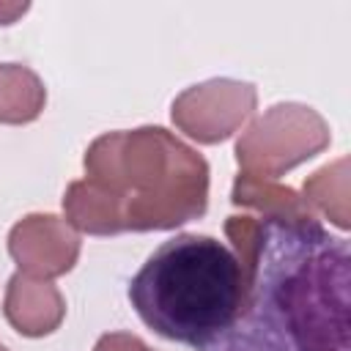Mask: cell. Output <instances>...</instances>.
<instances>
[{"label":"cell","mask_w":351,"mask_h":351,"mask_svg":"<svg viewBox=\"0 0 351 351\" xmlns=\"http://www.w3.org/2000/svg\"><path fill=\"white\" fill-rule=\"evenodd\" d=\"M225 233L230 236V241L236 247V261L244 271V280L252 288L255 274H258V255L263 247V225L255 222L252 217H228Z\"/></svg>","instance_id":"8fae6325"},{"label":"cell","mask_w":351,"mask_h":351,"mask_svg":"<svg viewBox=\"0 0 351 351\" xmlns=\"http://www.w3.org/2000/svg\"><path fill=\"white\" fill-rule=\"evenodd\" d=\"M250 293L236 255L200 233L165 241L129 282V302L140 321L186 346H206L230 329Z\"/></svg>","instance_id":"7a4b0ae2"},{"label":"cell","mask_w":351,"mask_h":351,"mask_svg":"<svg viewBox=\"0 0 351 351\" xmlns=\"http://www.w3.org/2000/svg\"><path fill=\"white\" fill-rule=\"evenodd\" d=\"M230 200L236 206H247V208H258L263 211V217L280 222L282 228L310 239H324V230L315 219V214L310 211V206L304 203V197H299L291 186H280L271 178H255L247 173H239L233 181V192Z\"/></svg>","instance_id":"ba28073f"},{"label":"cell","mask_w":351,"mask_h":351,"mask_svg":"<svg viewBox=\"0 0 351 351\" xmlns=\"http://www.w3.org/2000/svg\"><path fill=\"white\" fill-rule=\"evenodd\" d=\"M332 140L329 123L307 104L282 101L255 118L236 140V162L241 173L255 178H277L321 154Z\"/></svg>","instance_id":"277c9868"},{"label":"cell","mask_w":351,"mask_h":351,"mask_svg":"<svg viewBox=\"0 0 351 351\" xmlns=\"http://www.w3.org/2000/svg\"><path fill=\"white\" fill-rule=\"evenodd\" d=\"M85 178L63 195L66 222L90 236L173 230L206 214L208 165L162 126L121 129L85 151Z\"/></svg>","instance_id":"6da1fadb"},{"label":"cell","mask_w":351,"mask_h":351,"mask_svg":"<svg viewBox=\"0 0 351 351\" xmlns=\"http://www.w3.org/2000/svg\"><path fill=\"white\" fill-rule=\"evenodd\" d=\"M80 233L55 214H27L8 233V252L22 274L52 280L74 269Z\"/></svg>","instance_id":"8992f818"},{"label":"cell","mask_w":351,"mask_h":351,"mask_svg":"<svg viewBox=\"0 0 351 351\" xmlns=\"http://www.w3.org/2000/svg\"><path fill=\"white\" fill-rule=\"evenodd\" d=\"M27 8H30L27 3H0V25L16 22V16H22Z\"/></svg>","instance_id":"4fadbf2b"},{"label":"cell","mask_w":351,"mask_h":351,"mask_svg":"<svg viewBox=\"0 0 351 351\" xmlns=\"http://www.w3.org/2000/svg\"><path fill=\"white\" fill-rule=\"evenodd\" d=\"M5 321L25 337L52 335L66 318V299L49 280L16 271L8 280L3 299Z\"/></svg>","instance_id":"52a82bcc"},{"label":"cell","mask_w":351,"mask_h":351,"mask_svg":"<svg viewBox=\"0 0 351 351\" xmlns=\"http://www.w3.org/2000/svg\"><path fill=\"white\" fill-rule=\"evenodd\" d=\"M255 104L258 90L252 82L214 77L178 93L173 99L170 118L186 137L214 145L233 137L255 112Z\"/></svg>","instance_id":"5b68a950"},{"label":"cell","mask_w":351,"mask_h":351,"mask_svg":"<svg viewBox=\"0 0 351 351\" xmlns=\"http://www.w3.org/2000/svg\"><path fill=\"white\" fill-rule=\"evenodd\" d=\"M0 351H8V348H5V346H3V343H0Z\"/></svg>","instance_id":"5bb4252c"},{"label":"cell","mask_w":351,"mask_h":351,"mask_svg":"<svg viewBox=\"0 0 351 351\" xmlns=\"http://www.w3.org/2000/svg\"><path fill=\"white\" fill-rule=\"evenodd\" d=\"M304 203L318 208L335 228L348 230V159L324 165L304 181Z\"/></svg>","instance_id":"30bf717a"},{"label":"cell","mask_w":351,"mask_h":351,"mask_svg":"<svg viewBox=\"0 0 351 351\" xmlns=\"http://www.w3.org/2000/svg\"><path fill=\"white\" fill-rule=\"evenodd\" d=\"M93 351H154V348L132 332H107L96 340Z\"/></svg>","instance_id":"7c38bea8"},{"label":"cell","mask_w":351,"mask_h":351,"mask_svg":"<svg viewBox=\"0 0 351 351\" xmlns=\"http://www.w3.org/2000/svg\"><path fill=\"white\" fill-rule=\"evenodd\" d=\"M348 261L346 252H321L280 288L299 351H348Z\"/></svg>","instance_id":"3957f363"},{"label":"cell","mask_w":351,"mask_h":351,"mask_svg":"<svg viewBox=\"0 0 351 351\" xmlns=\"http://www.w3.org/2000/svg\"><path fill=\"white\" fill-rule=\"evenodd\" d=\"M47 104L41 77L22 63H0V123H30Z\"/></svg>","instance_id":"9c48e42d"}]
</instances>
